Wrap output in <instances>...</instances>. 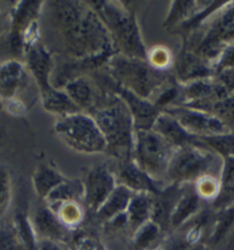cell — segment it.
Masks as SVG:
<instances>
[{
    "label": "cell",
    "instance_id": "cell-1",
    "mask_svg": "<svg viewBox=\"0 0 234 250\" xmlns=\"http://www.w3.org/2000/svg\"><path fill=\"white\" fill-rule=\"evenodd\" d=\"M54 22L69 52L85 67H99L117 53L106 25L87 2H53Z\"/></svg>",
    "mask_w": 234,
    "mask_h": 250
},
{
    "label": "cell",
    "instance_id": "cell-2",
    "mask_svg": "<svg viewBox=\"0 0 234 250\" xmlns=\"http://www.w3.org/2000/svg\"><path fill=\"white\" fill-rule=\"evenodd\" d=\"M106 25L117 53L147 60L148 52L143 41L136 15L116 1H87Z\"/></svg>",
    "mask_w": 234,
    "mask_h": 250
},
{
    "label": "cell",
    "instance_id": "cell-3",
    "mask_svg": "<svg viewBox=\"0 0 234 250\" xmlns=\"http://www.w3.org/2000/svg\"><path fill=\"white\" fill-rule=\"evenodd\" d=\"M92 117L106 140V153L122 162L132 159L136 127L132 115L124 101L114 95L113 101L98 109Z\"/></svg>",
    "mask_w": 234,
    "mask_h": 250
},
{
    "label": "cell",
    "instance_id": "cell-4",
    "mask_svg": "<svg viewBox=\"0 0 234 250\" xmlns=\"http://www.w3.org/2000/svg\"><path fill=\"white\" fill-rule=\"evenodd\" d=\"M106 65L115 83L147 100L167 86L166 71L155 69L147 60L116 53L107 61Z\"/></svg>",
    "mask_w": 234,
    "mask_h": 250
},
{
    "label": "cell",
    "instance_id": "cell-5",
    "mask_svg": "<svg viewBox=\"0 0 234 250\" xmlns=\"http://www.w3.org/2000/svg\"><path fill=\"white\" fill-rule=\"evenodd\" d=\"M217 166H223L222 157L199 139L195 144L174 148L166 176L171 184L186 185L206 176H213Z\"/></svg>",
    "mask_w": 234,
    "mask_h": 250
},
{
    "label": "cell",
    "instance_id": "cell-6",
    "mask_svg": "<svg viewBox=\"0 0 234 250\" xmlns=\"http://www.w3.org/2000/svg\"><path fill=\"white\" fill-rule=\"evenodd\" d=\"M53 132L62 143L75 152L94 155L106 153V140L94 118L84 113L58 117Z\"/></svg>",
    "mask_w": 234,
    "mask_h": 250
},
{
    "label": "cell",
    "instance_id": "cell-7",
    "mask_svg": "<svg viewBox=\"0 0 234 250\" xmlns=\"http://www.w3.org/2000/svg\"><path fill=\"white\" fill-rule=\"evenodd\" d=\"M174 147L153 130H136L132 160L140 169L157 180L166 176Z\"/></svg>",
    "mask_w": 234,
    "mask_h": 250
},
{
    "label": "cell",
    "instance_id": "cell-8",
    "mask_svg": "<svg viewBox=\"0 0 234 250\" xmlns=\"http://www.w3.org/2000/svg\"><path fill=\"white\" fill-rule=\"evenodd\" d=\"M210 22L193 52L213 63L220 51L234 42V1H227Z\"/></svg>",
    "mask_w": 234,
    "mask_h": 250
},
{
    "label": "cell",
    "instance_id": "cell-9",
    "mask_svg": "<svg viewBox=\"0 0 234 250\" xmlns=\"http://www.w3.org/2000/svg\"><path fill=\"white\" fill-rule=\"evenodd\" d=\"M176 118L186 131L196 138H204L230 132L224 122L209 111L186 106H169L164 108Z\"/></svg>",
    "mask_w": 234,
    "mask_h": 250
},
{
    "label": "cell",
    "instance_id": "cell-10",
    "mask_svg": "<svg viewBox=\"0 0 234 250\" xmlns=\"http://www.w3.org/2000/svg\"><path fill=\"white\" fill-rule=\"evenodd\" d=\"M116 186V177L107 167H91L83 182V201L88 209L97 212Z\"/></svg>",
    "mask_w": 234,
    "mask_h": 250
},
{
    "label": "cell",
    "instance_id": "cell-11",
    "mask_svg": "<svg viewBox=\"0 0 234 250\" xmlns=\"http://www.w3.org/2000/svg\"><path fill=\"white\" fill-rule=\"evenodd\" d=\"M25 59V68L37 84L41 95L47 93L54 86L51 83L53 74V55L41 42H36L23 52Z\"/></svg>",
    "mask_w": 234,
    "mask_h": 250
},
{
    "label": "cell",
    "instance_id": "cell-12",
    "mask_svg": "<svg viewBox=\"0 0 234 250\" xmlns=\"http://www.w3.org/2000/svg\"><path fill=\"white\" fill-rule=\"evenodd\" d=\"M43 1H18L11 13L9 44L15 53L23 54V38L41 15Z\"/></svg>",
    "mask_w": 234,
    "mask_h": 250
},
{
    "label": "cell",
    "instance_id": "cell-13",
    "mask_svg": "<svg viewBox=\"0 0 234 250\" xmlns=\"http://www.w3.org/2000/svg\"><path fill=\"white\" fill-rule=\"evenodd\" d=\"M29 83V71L25 64L19 60L0 62V104L14 100H21L19 93L27 88ZM22 101V100H21Z\"/></svg>",
    "mask_w": 234,
    "mask_h": 250
},
{
    "label": "cell",
    "instance_id": "cell-14",
    "mask_svg": "<svg viewBox=\"0 0 234 250\" xmlns=\"http://www.w3.org/2000/svg\"><path fill=\"white\" fill-rule=\"evenodd\" d=\"M115 95L121 98L127 104L133 117L136 130H150L154 121L162 110L155 106L153 101L138 97L137 94L115 83Z\"/></svg>",
    "mask_w": 234,
    "mask_h": 250
},
{
    "label": "cell",
    "instance_id": "cell-15",
    "mask_svg": "<svg viewBox=\"0 0 234 250\" xmlns=\"http://www.w3.org/2000/svg\"><path fill=\"white\" fill-rule=\"evenodd\" d=\"M174 71L178 82L181 84L203 78H212L215 75L212 62L195 54L193 51H184L180 53Z\"/></svg>",
    "mask_w": 234,
    "mask_h": 250
},
{
    "label": "cell",
    "instance_id": "cell-16",
    "mask_svg": "<svg viewBox=\"0 0 234 250\" xmlns=\"http://www.w3.org/2000/svg\"><path fill=\"white\" fill-rule=\"evenodd\" d=\"M118 178L120 184L128 187L133 193H148L154 195L161 190L157 186V180L151 178L149 174L140 169L132 159L122 162Z\"/></svg>",
    "mask_w": 234,
    "mask_h": 250
},
{
    "label": "cell",
    "instance_id": "cell-17",
    "mask_svg": "<svg viewBox=\"0 0 234 250\" xmlns=\"http://www.w3.org/2000/svg\"><path fill=\"white\" fill-rule=\"evenodd\" d=\"M151 130L159 133L164 138L171 146L177 148L186 145L195 144L199 141V138L194 137L189 131L183 127L179 122L167 111H161L156 120L154 121Z\"/></svg>",
    "mask_w": 234,
    "mask_h": 250
},
{
    "label": "cell",
    "instance_id": "cell-18",
    "mask_svg": "<svg viewBox=\"0 0 234 250\" xmlns=\"http://www.w3.org/2000/svg\"><path fill=\"white\" fill-rule=\"evenodd\" d=\"M30 220L38 240L46 239L57 242L64 238L67 228L47 206L39 207L34 215V218Z\"/></svg>",
    "mask_w": 234,
    "mask_h": 250
},
{
    "label": "cell",
    "instance_id": "cell-19",
    "mask_svg": "<svg viewBox=\"0 0 234 250\" xmlns=\"http://www.w3.org/2000/svg\"><path fill=\"white\" fill-rule=\"evenodd\" d=\"M65 180L64 176L58 169L48 163H41L32 174V186L37 196L46 200L49 194Z\"/></svg>",
    "mask_w": 234,
    "mask_h": 250
},
{
    "label": "cell",
    "instance_id": "cell-20",
    "mask_svg": "<svg viewBox=\"0 0 234 250\" xmlns=\"http://www.w3.org/2000/svg\"><path fill=\"white\" fill-rule=\"evenodd\" d=\"M201 197L197 195L195 189L187 190L184 188L183 193L178 197L176 205L171 211L169 219V228L177 229L192 218L200 210Z\"/></svg>",
    "mask_w": 234,
    "mask_h": 250
},
{
    "label": "cell",
    "instance_id": "cell-21",
    "mask_svg": "<svg viewBox=\"0 0 234 250\" xmlns=\"http://www.w3.org/2000/svg\"><path fill=\"white\" fill-rule=\"evenodd\" d=\"M133 195V192L128 189L122 184H117L115 189L108 196V199L104 202L100 208L98 209V216L101 219L111 222V220L117 218L127 212L128 203L131 201V197Z\"/></svg>",
    "mask_w": 234,
    "mask_h": 250
},
{
    "label": "cell",
    "instance_id": "cell-22",
    "mask_svg": "<svg viewBox=\"0 0 234 250\" xmlns=\"http://www.w3.org/2000/svg\"><path fill=\"white\" fill-rule=\"evenodd\" d=\"M153 195L148 193H133L127 209L128 224L133 232L151 220Z\"/></svg>",
    "mask_w": 234,
    "mask_h": 250
},
{
    "label": "cell",
    "instance_id": "cell-23",
    "mask_svg": "<svg viewBox=\"0 0 234 250\" xmlns=\"http://www.w3.org/2000/svg\"><path fill=\"white\" fill-rule=\"evenodd\" d=\"M234 203V156L223 159L219 173V192L212 202L213 208L220 210Z\"/></svg>",
    "mask_w": 234,
    "mask_h": 250
},
{
    "label": "cell",
    "instance_id": "cell-24",
    "mask_svg": "<svg viewBox=\"0 0 234 250\" xmlns=\"http://www.w3.org/2000/svg\"><path fill=\"white\" fill-rule=\"evenodd\" d=\"M43 107L48 113L58 115L59 117L81 113V109L76 106L69 95L60 88L53 87L47 93L41 95Z\"/></svg>",
    "mask_w": 234,
    "mask_h": 250
},
{
    "label": "cell",
    "instance_id": "cell-25",
    "mask_svg": "<svg viewBox=\"0 0 234 250\" xmlns=\"http://www.w3.org/2000/svg\"><path fill=\"white\" fill-rule=\"evenodd\" d=\"M84 190H83V182L80 180H68L65 179L61 183L53 192L46 197L45 201L47 202V207L49 209L57 208L62 203L76 201L78 202L83 200Z\"/></svg>",
    "mask_w": 234,
    "mask_h": 250
},
{
    "label": "cell",
    "instance_id": "cell-26",
    "mask_svg": "<svg viewBox=\"0 0 234 250\" xmlns=\"http://www.w3.org/2000/svg\"><path fill=\"white\" fill-rule=\"evenodd\" d=\"M65 93L74 101L80 109H86L93 103V88L91 83L83 76H78L69 80L64 85Z\"/></svg>",
    "mask_w": 234,
    "mask_h": 250
},
{
    "label": "cell",
    "instance_id": "cell-27",
    "mask_svg": "<svg viewBox=\"0 0 234 250\" xmlns=\"http://www.w3.org/2000/svg\"><path fill=\"white\" fill-rule=\"evenodd\" d=\"M201 1H171L164 27L180 28L199 12Z\"/></svg>",
    "mask_w": 234,
    "mask_h": 250
},
{
    "label": "cell",
    "instance_id": "cell-28",
    "mask_svg": "<svg viewBox=\"0 0 234 250\" xmlns=\"http://www.w3.org/2000/svg\"><path fill=\"white\" fill-rule=\"evenodd\" d=\"M217 216L213 223L210 242L213 246L218 245L230 235L234 229V203L226 208L217 210Z\"/></svg>",
    "mask_w": 234,
    "mask_h": 250
},
{
    "label": "cell",
    "instance_id": "cell-29",
    "mask_svg": "<svg viewBox=\"0 0 234 250\" xmlns=\"http://www.w3.org/2000/svg\"><path fill=\"white\" fill-rule=\"evenodd\" d=\"M16 234L21 240L25 250H37L38 238L36 234L31 220L23 213H18L15 216L14 223H13Z\"/></svg>",
    "mask_w": 234,
    "mask_h": 250
},
{
    "label": "cell",
    "instance_id": "cell-30",
    "mask_svg": "<svg viewBox=\"0 0 234 250\" xmlns=\"http://www.w3.org/2000/svg\"><path fill=\"white\" fill-rule=\"evenodd\" d=\"M199 139L208 148H210L216 154H218L222 159L234 156V133L232 132L199 138Z\"/></svg>",
    "mask_w": 234,
    "mask_h": 250
},
{
    "label": "cell",
    "instance_id": "cell-31",
    "mask_svg": "<svg viewBox=\"0 0 234 250\" xmlns=\"http://www.w3.org/2000/svg\"><path fill=\"white\" fill-rule=\"evenodd\" d=\"M60 222L64 224L65 228H75V226L80 225L83 220V209L80 205V202L70 201L62 203V205L58 206L57 208L51 209Z\"/></svg>",
    "mask_w": 234,
    "mask_h": 250
},
{
    "label": "cell",
    "instance_id": "cell-32",
    "mask_svg": "<svg viewBox=\"0 0 234 250\" xmlns=\"http://www.w3.org/2000/svg\"><path fill=\"white\" fill-rule=\"evenodd\" d=\"M161 231H162V229L160 228L159 224L149 220L134 232V245L141 250L149 248L159 239Z\"/></svg>",
    "mask_w": 234,
    "mask_h": 250
},
{
    "label": "cell",
    "instance_id": "cell-33",
    "mask_svg": "<svg viewBox=\"0 0 234 250\" xmlns=\"http://www.w3.org/2000/svg\"><path fill=\"white\" fill-rule=\"evenodd\" d=\"M13 187L11 173L7 167L0 164V218L6 216L11 208Z\"/></svg>",
    "mask_w": 234,
    "mask_h": 250
},
{
    "label": "cell",
    "instance_id": "cell-34",
    "mask_svg": "<svg viewBox=\"0 0 234 250\" xmlns=\"http://www.w3.org/2000/svg\"><path fill=\"white\" fill-rule=\"evenodd\" d=\"M195 192L201 200L213 201L219 192V178L215 176H206L195 183Z\"/></svg>",
    "mask_w": 234,
    "mask_h": 250
},
{
    "label": "cell",
    "instance_id": "cell-35",
    "mask_svg": "<svg viewBox=\"0 0 234 250\" xmlns=\"http://www.w3.org/2000/svg\"><path fill=\"white\" fill-rule=\"evenodd\" d=\"M213 68L215 74L219 71L234 69V42L227 44L220 51L218 57L213 62Z\"/></svg>",
    "mask_w": 234,
    "mask_h": 250
},
{
    "label": "cell",
    "instance_id": "cell-36",
    "mask_svg": "<svg viewBox=\"0 0 234 250\" xmlns=\"http://www.w3.org/2000/svg\"><path fill=\"white\" fill-rule=\"evenodd\" d=\"M0 250H25L13 225L0 229Z\"/></svg>",
    "mask_w": 234,
    "mask_h": 250
},
{
    "label": "cell",
    "instance_id": "cell-37",
    "mask_svg": "<svg viewBox=\"0 0 234 250\" xmlns=\"http://www.w3.org/2000/svg\"><path fill=\"white\" fill-rule=\"evenodd\" d=\"M147 61L157 70L164 71L172 64V57L166 47H156L147 55Z\"/></svg>",
    "mask_w": 234,
    "mask_h": 250
},
{
    "label": "cell",
    "instance_id": "cell-38",
    "mask_svg": "<svg viewBox=\"0 0 234 250\" xmlns=\"http://www.w3.org/2000/svg\"><path fill=\"white\" fill-rule=\"evenodd\" d=\"M101 246L97 240L88 235H81L72 242V250H100Z\"/></svg>",
    "mask_w": 234,
    "mask_h": 250
},
{
    "label": "cell",
    "instance_id": "cell-39",
    "mask_svg": "<svg viewBox=\"0 0 234 250\" xmlns=\"http://www.w3.org/2000/svg\"><path fill=\"white\" fill-rule=\"evenodd\" d=\"M213 109L223 115H234V94L219 99V100H215Z\"/></svg>",
    "mask_w": 234,
    "mask_h": 250
},
{
    "label": "cell",
    "instance_id": "cell-40",
    "mask_svg": "<svg viewBox=\"0 0 234 250\" xmlns=\"http://www.w3.org/2000/svg\"><path fill=\"white\" fill-rule=\"evenodd\" d=\"M37 250H61L60 247L57 245V242L52 240L41 239L38 241Z\"/></svg>",
    "mask_w": 234,
    "mask_h": 250
},
{
    "label": "cell",
    "instance_id": "cell-41",
    "mask_svg": "<svg viewBox=\"0 0 234 250\" xmlns=\"http://www.w3.org/2000/svg\"><path fill=\"white\" fill-rule=\"evenodd\" d=\"M225 250H234V229L230 234V238H229V241L226 243Z\"/></svg>",
    "mask_w": 234,
    "mask_h": 250
},
{
    "label": "cell",
    "instance_id": "cell-42",
    "mask_svg": "<svg viewBox=\"0 0 234 250\" xmlns=\"http://www.w3.org/2000/svg\"><path fill=\"white\" fill-rule=\"evenodd\" d=\"M187 250H207V249L204 248L203 246H193V247H191V248L187 249Z\"/></svg>",
    "mask_w": 234,
    "mask_h": 250
},
{
    "label": "cell",
    "instance_id": "cell-43",
    "mask_svg": "<svg viewBox=\"0 0 234 250\" xmlns=\"http://www.w3.org/2000/svg\"><path fill=\"white\" fill-rule=\"evenodd\" d=\"M1 139H2V130L0 129V141H1Z\"/></svg>",
    "mask_w": 234,
    "mask_h": 250
},
{
    "label": "cell",
    "instance_id": "cell-44",
    "mask_svg": "<svg viewBox=\"0 0 234 250\" xmlns=\"http://www.w3.org/2000/svg\"><path fill=\"white\" fill-rule=\"evenodd\" d=\"M0 30H1V22H0Z\"/></svg>",
    "mask_w": 234,
    "mask_h": 250
},
{
    "label": "cell",
    "instance_id": "cell-45",
    "mask_svg": "<svg viewBox=\"0 0 234 250\" xmlns=\"http://www.w3.org/2000/svg\"><path fill=\"white\" fill-rule=\"evenodd\" d=\"M0 8H1V2H0Z\"/></svg>",
    "mask_w": 234,
    "mask_h": 250
},
{
    "label": "cell",
    "instance_id": "cell-46",
    "mask_svg": "<svg viewBox=\"0 0 234 250\" xmlns=\"http://www.w3.org/2000/svg\"><path fill=\"white\" fill-rule=\"evenodd\" d=\"M0 109H1V104H0Z\"/></svg>",
    "mask_w": 234,
    "mask_h": 250
}]
</instances>
